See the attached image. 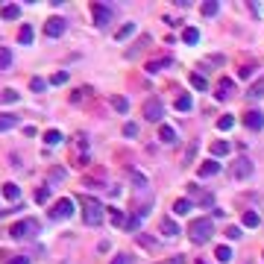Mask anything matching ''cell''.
<instances>
[{"instance_id": "5bb4252c", "label": "cell", "mask_w": 264, "mask_h": 264, "mask_svg": "<svg viewBox=\"0 0 264 264\" xmlns=\"http://www.w3.org/2000/svg\"><path fill=\"white\" fill-rule=\"evenodd\" d=\"M109 217H112V226H118V229H124V226H127V220H130L121 208H109Z\"/></svg>"}, {"instance_id": "74e56055", "label": "cell", "mask_w": 264, "mask_h": 264, "mask_svg": "<svg viewBox=\"0 0 264 264\" xmlns=\"http://www.w3.org/2000/svg\"><path fill=\"white\" fill-rule=\"evenodd\" d=\"M250 97H264V79H262V82H256V85L250 88Z\"/></svg>"}, {"instance_id": "d6a6232c", "label": "cell", "mask_w": 264, "mask_h": 264, "mask_svg": "<svg viewBox=\"0 0 264 264\" xmlns=\"http://www.w3.org/2000/svg\"><path fill=\"white\" fill-rule=\"evenodd\" d=\"M217 9H220L217 0H205V3H202V15H217Z\"/></svg>"}, {"instance_id": "e0dca14e", "label": "cell", "mask_w": 264, "mask_h": 264, "mask_svg": "<svg viewBox=\"0 0 264 264\" xmlns=\"http://www.w3.org/2000/svg\"><path fill=\"white\" fill-rule=\"evenodd\" d=\"M18 127V115H0V132H9Z\"/></svg>"}, {"instance_id": "ffe728a7", "label": "cell", "mask_w": 264, "mask_h": 264, "mask_svg": "<svg viewBox=\"0 0 264 264\" xmlns=\"http://www.w3.org/2000/svg\"><path fill=\"white\" fill-rule=\"evenodd\" d=\"M33 38H35V33H33V27L27 24V27H21V33H18V41L21 44H33Z\"/></svg>"}, {"instance_id": "83f0119b", "label": "cell", "mask_w": 264, "mask_h": 264, "mask_svg": "<svg viewBox=\"0 0 264 264\" xmlns=\"http://www.w3.org/2000/svg\"><path fill=\"white\" fill-rule=\"evenodd\" d=\"M173 211H176V214H188V211H191V199H176V202H173Z\"/></svg>"}, {"instance_id": "603a6c76", "label": "cell", "mask_w": 264, "mask_h": 264, "mask_svg": "<svg viewBox=\"0 0 264 264\" xmlns=\"http://www.w3.org/2000/svg\"><path fill=\"white\" fill-rule=\"evenodd\" d=\"M62 141V132L59 130H50V132H44V144H50V147H56Z\"/></svg>"}, {"instance_id": "ba28073f", "label": "cell", "mask_w": 264, "mask_h": 264, "mask_svg": "<svg viewBox=\"0 0 264 264\" xmlns=\"http://www.w3.org/2000/svg\"><path fill=\"white\" fill-rule=\"evenodd\" d=\"M250 173H253V162H250V159H238L235 167H232V176H235V179H247Z\"/></svg>"}, {"instance_id": "7402d4cb", "label": "cell", "mask_w": 264, "mask_h": 264, "mask_svg": "<svg viewBox=\"0 0 264 264\" xmlns=\"http://www.w3.org/2000/svg\"><path fill=\"white\" fill-rule=\"evenodd\" d=\"M226 153H229V144H226V141H214V144H211V156L220 159V156H226Z\"/></svg>"}, {"instance_id": "9c48e42d", "label": "cell", "mask_w": 264, "mask_h": 264, "mask_svg": "<svg viewBox=\"0 0 264 264\" xmlns=\"http://www.w3.org/2000/svg\"><path fill=\"white\" fill-rule=\"evenodd\" d=\"M244 124H247L250 130L259 132L264 127V115H262V112H247V115H244Z\"/></svg>"}, {"instance_id": "e575fe53", "label": "cell", "mask_w": 264, "mask_h": 264, "mask_svg": "<svg viewBox=\"0 0 264 264\" xmlns=\"http://www.w3.org/2000/svg\"><path fill=\"white\" fill-rule=\"evenodd\" d=\"M18 100V94L12 91V88H6V91H0V103H15Z\"/></svg>"}, {"instance_id": "d4e9b609", "label": "cell", "mask_w": 264, "mask_h": 264, "mask_svg": "<svg viewBox=\"0 0 264 264\" xmlns=\"http://www.w3.org/2000/svg\"><path fill=\"white\" fill-rule=\"evenodd\" d=\"M159 138H162L165 144H176V132L170 130V127H162V130H159Z\"/></svg>"}, {"instance_id": "6da1fadb", "label": "cell", "mask_w": 264, "mask_h": 264, "mask_svg": "<svg viewBox=\"0 0 264 264\" xmlns=\"http://www.w3.org/2000/svg\"><path fill=\"white\" fill-rule=\"evenodd\" d=\"M188 235H191L194 244H205V241L214 235V223H211L208 217H197V220L188 226Z\"/></svg>"}, {"instance_id": "d6986e66", "label": "cell", "mask_w": 264, "mask_h": 264, "mask_svg": "<svg viewBox=\"0 0 264 264\" xmlns=\"http://www.w3.org/2000/svg\"><path fill=\"white\" fill-rule=\"evenodd\" d=\"M259 223H262V217H259L256 211H244V226H247V229H256Z\"/></svg>"}, {"instance_id": "277c9868", "label": "cell", "mask_w": 264, "mask_h": 264, "mask_svg": "<svg viewBox=\"0 0 264 264\" xmlns=\"http://www.w3.org/2000/svg\"><path fill=\"white\" fill-rule=\"evenodd\" d=\"M91 15H94V24H97L100 30H106L109 24H112V9L106 6V3H91Z\"/></svg>"}, {"instance_id": "60d3db41", "label": "cell", "mask_w": 264, "mask_h": 264, "mask_svg": "<svg viewBox=\"0 0 264 264\" xmlns=\"http://www.w3.org/2000/svg\"><path fill=\"white\" fill-rule=\"evenodd\" d=\"M50 82H53V85H65V82H67V73H65V70H59V73H56Z\"/></svg>"}, {"instance_id": "4fadbf2b", "label": "cell", "mask_w": 264, "mask_h": 264, "mask_svg": "<svg viewBox=\"0 0 264 264\" xmlns=\"http://www.w3.org/2000/svg\"><path fill=\"white\" fill-rule=\"evenodd\" d=\"M232 91H235V82H232V79H220V85H217V100H229Z\"/></svg>"}, {"instance_id": "f546056e", "label": "cell", "mask_w": 264, "mask_h": 264, "mask_svg": "<svg viewBox=\"0 0 264 264\" xmlns=\"http://www.w3.org/2000/svg\"><path fill=\"white\" fill-rule=\"evenodd\" d=\"M132 33H135V24H124V27L115 33V38H118V41H124V38H130Z\"/></svg>"}, {"instance_id": "30bf717a", "label": "cell", "mask_w": 264, "mask_h": 264, "mask_svg": "<svg viewBox=\"0 0 264 264\" xmlns=\"http://www.w3.org/2000/svg\"><path fill=\"white\" fill-rule=\"evenodd\" d=\"M188 191H191V199H194V202H199V205H211V202H214L208 191H199V188H194V185H191Z\"/></svg>"}, {"instance_id": "f1b7e54d", "label": "cell", "mask_w": 264, "mask_h": 264, "mask_svg": "<svg viewBox=\"0 0 264 264\" xmlns=\"http://www.w3.org/2000/svg\"><path fill=\"white\" fill-rule=\"evenodd\" d=\"M232 127H235V118H232V115H223V118L217 121V130L220 132H229Z\"/></svg>"}, {"instance_id": "1f68e13d", "label": "cell", "mask_w": 264, "mask_h": 264, "mask_svg": "<svg viewBox=\"0 0 264 264\" xmlns=\"http://www.w3.org/2000/svg\"><path fill=\"white\" fill-rule=\"evenodd\" d=\"M88 94H91V88H79V91H73V94H70V103L76 106V103H82Z\"/></svg>"}, {"instance_id": "7a4b0ae2", "label": "cell", "mask_w": 264, "mask_h": 264, "mask_svg": "<svg viewBox=\"0 0 264 264\" xmlns=\"http://www.w3.org/2000/svg\"><path fill=\"white\" fill-rule=\"evenodd\" d=\"M79 205H85L82 220H85L88 226H97L100 220H103V208H100V202L94 197H79Z\"/></svg>"}, {"instance_id": "2e32d148", "label": "cell", "mask_w": 264, "mask_h": 264, "mask_svg": "<svg viewBox=\"0 0 264 264\" xmlns=\"http://www.w3.org/2000/svg\"><path fill=\"white\" fill-rule=\"evenodd\" d=\"M159 229H162V235H167V238L179 235V226H176V220H170V217H165V220L159 223Z\"/></svg>"}, {"instance_id": "ab89813d", "label": "cell", "mask_w": 264, "mask_h": 264, "mask_svg": "<svg viewBox=\"0 0 264 264\" xmlns=\"http://www.w3.org/2000/svg\"><path fill=\"white\" fill-rule=\"evenodd\" d=\"M47 197H50V188H38L35 191V202H47Z\"/></svg>"}, {"instance_id": "681fc988", "label": "cell", "mask_w": 264, "mask_h": 264, "mask_svg": "<svg viewBox=\"0 0 264 264\" xmlns=\"http://www.w3.org/2000/svg\"><path fill=\"white\" fill-rule=\"evenodd\" d=\"M170 264H173V262H170Z\"/></svg>"}, {"instance_id": "b9f144b4", "label": "cell", "mask_w": 264, "mask_h": 264, "mask_svg": "<svg viewBox=\"0 0 264 264\" xmlns=\"http://www.w3.org/2000/svg\"><path fill=\"white\" fill-rule=\"evenodd\" d=\"M124 135H127V138H135V135H138V127H135V124H127V127H124Z\"/></svg>"}, {"instance_id": "ee69618b", "label": "cell", "mask_w": 264, "mask_h": 264, "mask_svg": "<svg viewBox=\"0 0 264 264\" xmlns=\"http://www.w3.org/2000/svg\"><path fill=\"white\" fill-rule=\"evenodd\" d=\"M226 238L238 241V238H241V229H238V226H229V229H226Z\"/></svg>"}, {"instance_id": "5b68a950", "label": "cell", "mask_w": 264, "mask_h": 264, "mask_svg": "<svg viewBox=\"0 0 264 264\" xmlns=\"http://www.w3.org/2000/svg\"><path fill=\"white\" fill-rule=\"evenodd\" d=\"M162 115H165V109H162V100H159V97H150L147 103H144V118H147V121L159 124V121H162Z\"/></svg>"}, {"instance_id": "8d00e7d4", "label": "cell", "mask_w": 264, "mask_h": 264, "mask_svg": "<svg viewBox=\"0 0 264 264\" xmlns=\"http://www.w3.org/2000/svg\"><path fill=\"white\" fill-rule=\"evenodd\" d=\"M176 109L179 112H188L191 109V97H176Z\"/></svg>"}, {"instance_id": "4dcf8cb0", "label": "cell", "mask_w": 264, "mask_h": 264, "mask_svg": "<svg viewBox=\"0 0 264 264\" xmlns=\"http://www.w3.org/2000/svg\"><path fill=\"white\" fill-rule=\"evenodd\" d=\"M191 85H194L197 91H205V88H208V82H205V76H199V73H191Z\"/></svg>"}, {"instance_id": "ac0fdd59", "label": "cell", "mask_w": 264, "mask_h": 264, "mask_svg": "<svg viewBox=\"0 0 264 264\" xmlns=\"http://www.w3.org/2000/svg\"><path fill=\"white\" fill-rule=\"evenodd\" d=\"M182 41H185V44H197V41H199V30H197V27H185Z\"/></svg>"}, {"instance_id": "bcb514c9", "label": "cell", "mask_w": 264, "mask_h": 264, "mask_svg": "<svg viewBox=\"0 0 264 264\" xmlns=\"http://www.w3.org/2000/svg\"><path fill=\"white\" fill-rule=\"evenodd\" d=\"M24 135H27V138H35V135H38V130H35V127H24Z\"/></svg>"}, {"instance_id": "4316f807", "label": "cell", "mask_w": 264, "mask_h": 264, "mask_svg": "<svg viewBox=\"0 0 264 264\" xmlns=\"http://www.w3.org/2000/svg\"><path fill=\"white\" fill-rule=\"evenodd\" d=\"M162 67H170V56H165V59H156V62H150V65H147V70H150V73H156V70H162Z\"/></svg>"}, {"instance_id": "f6af8a7d", "label": "cell", "mask_w": 264, "mask_h": 264, "mask_svg": "<svg viewBox=\"0 0 264 264\" xmlns=\"http://www.w3.org/2000/svg\"><path fill=\"white\" fill-rule=\"evenodd\" d=\"M253 76V67L247 65V67H241V79H250Z\"/></svg>"}, {"instance_id": "d590c367", "label": "cell", "mask_w": 264, "mask_h": 264, "mask_svg": "<svg viewBox=\"0 0 264 264\" xmlns=\"http://www.w3.org/2000/svg\"><path fill=\"white\" fill-rule=\"evenodd\" d=\"M44 85H47V82H44L41 76H33V79H30V88H33V91H44Z\"/></svg>"}, {"instance_id": "9a60e30c", "label": "cell", "mask_w": 264, "mask_h": 264, "mask_svg": "<svg viewBox=\"0 0 264 264\" xmlns=\"http://www.w3.org/2000/svg\"><path fill=\"white\" fill-rule=\"evenodd\" d=\"M214 173H220L217 159H208V162H202V165H199V176H214Z\"/></svg>"}, {"instance_id": "52a82bcc", "label": "cell", "mask_w": 264, "mask_h": 264, "mask_svg": "<svg viewBox=\"0 0 264 264\" xmlns=\"http://www.w3.org/2000/svg\"><path fill=\"white\" fill-rule=\"evenodd\" d=\"M65 30H67V21H65V18H50V21L44 24V35H47V38H59Z\"/></svg>"}, {"instance_id": "f35d334b", "label": "cell", "mask_w": 264, "mask_h": 264, "mask_svg": "<svg viewBox=\"0 0 264 264\" xmlns=\"http://www.w3.org/2000/svg\"><path fill=\"white\" fill-rule=\"evenodd\" d=\"M3 264H30L27 256H12V259H3Z\"/></svg>"}, {"instance_id": "7dc6e473", "label": "cell", "mask_w": 264, "mask_h": 264, "mask_svg": "<svg viewBox=\"0 0 264 264\" xmlns=\"http://www.w3.org/2000/svg\"><path fill=\"white\" fill-rule=\"evenodd\" d=\"M112 264H130V256H118Z\"/></svg>"}, {"instance_id": "c3c4849f", "label": "cell", "mask_w": 264, "mask_h": 264, "mask_svg": "<svg viewBox=\"0 0 264 264\" xmlns=\"http://www.w3.org/2000/svg\"><path fill=\"white\" fill-rule=\"evenodd\" d=\"M197 264H205V262H197Z\"/></svg>"}, {"instance_id": "cb8c5ba5", "label": "cell", "mask_w": 264, "mask_h": 264, "mask_svg": "<svg viewBox=\"0 0 264 264\" xmlns=\"http://www.w3.org/2000/svg\"><path fill=\"white\" fill-rule=\"evenodd\" d=\"M9 65H12V50L9 47H0V70H6Z\"/></svg>"}, {"instance_id": "3957f363", "label": "cell", "mask_w": 264, "mask_h": 264, "mask_svg": "<svg viewBox=\"0 0 264 264\" xmlns=\"http://www.w3.org/2000/svg\"><path fill=\"white\" fill-rule=\"evenodd\" d=\"M35 232H38V220H18V223H12L9 235H12L15 241H24V238H30Z\"/></svg>"}, {"instance_id": "836d02e7", "label": "cell", "mask_w": 264, "mask_h": 264, "mask_svg": "<svg viewBox=\"0 0 264 264\" xmlns=\"http://www.w3.org/2000/svg\"><path fill=\"white\" fill-rule=\"evenodd\" d=\"M214 259H217V262H229V259H232V250H229V247H217Z\"/></svg>"}, {"instance_id": "44dd1931", "label": "cell", "mask_w": 264, "mask_h": 264, "mask_svg": "<svg viewBox=\"0 0 264 264\" xmlns=\"http://www.w3.org/2000/svg\"><path fill=\"white\" fill-rule=\"evenodd\" d=\"M3 197H6V199H18V197H21L18 185H15V182H6V185H3Z\"/></svg>"}, {"instance_id": "8992f818", "label": "cell", "mask_w": 264, "mask_h": 264, "mask_svg": "<svg viewBox=\"0 0 264 264\" xmlns=\"http://www.w3.org/2000/svg\"><path fill=\"white\" fill-rule=\"evenodd\" d=\"M73 214V199H59L56 205H53V211H50V217H56V220H67Z\"/></svg>"}, {"instance_id": "484cf974", "label": "cell", "mask_w": 264, "mask_h": 264, "mask_svg": "<svg viewBox=\"0 0 264 264\" xmlns=\"http://www.w3.org/2000/svg\"><path fill=\"white\" fill-rule=\"evenodd\" d=\"M112 106H115L121 115H127V112H130V100H127V97H112Z\"/></svg>"}, {"instance_id": "7c38bea8", "label": "cell", "mask_w": 264, "mask_h": 264, "mask_svg": "<svg viewBox=\"0 0 264 264\" xmlns=\"http://www.w3.org/2000/svg\"><path fill=\"white\" fill-rule=\"evenodd\" d=\"M147 44H150V35H141V38H138V41L132 44L130 50H127V59H135V56H138V53H141V50H144Z\"/></svg>"}, {"instance_id": "8fae6325", "label": "cell", "mask_w": 264, "mask_h": 264, "mask_svg": "<svg viewBox=\"0 0 264 264\" xmlns=\"http://www.w3.org/2000/svg\"><path fill=\"white\" fill-rule=\"evenodd\" d=\"M0 15H3V21H18V18H21V6H15V3H6V6L0 9Z\"/></svg>"}, {"instance_id": "7bdbcfd3", "label": "cell", "mask_w": 264, "mask_h": 264, "mask_svg": "<svg viewBox=\"0 0 264 264\" xmlns=\"http://www.w3.org/2000/svg\"><path fill=\"white\" fill-rule=\"evenodd\" d=\"M132 182H135V185H138V188H147V179H144V176H141V173H132Z\"/></svg>"}]
</instances>
